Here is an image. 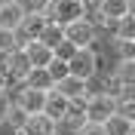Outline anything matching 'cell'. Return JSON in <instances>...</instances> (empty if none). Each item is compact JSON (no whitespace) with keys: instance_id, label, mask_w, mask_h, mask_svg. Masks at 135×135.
<instances>
[{"instance_id":"cell-1","label":"cell","mask_w":135,"mask_h":135,"mask_svg":"<svg viewBox=\"0 0 135 135\" xmlns=\"http://www.w3.org/2000/svg\"><path fill=\"white\" fill-rule=\"evenodd\" d=\"M46 22H49V16H46L43 9H28L25 18H22V25L16 28V46L25 49L28 40H37L43 34V28H46Z\"/></svg>"},{"instance_id":"cell-2","label":"cell","mask_w":135,"mask_h":135,"mask_svg":"<svg viewBox=\"0 0 135 135\" xmlns=\"http://www.w3.org/2000/svg\"><path fill=\"white\" fill-rule=\"evenodd\" d=\"M65 37L74 43L77 49H83V46H92L98 40V28L83 16V18H77V22H71V25H65Z\"/></svg>"},{"instance_id":"cell-3","label":"cell","mask_w":135,"mask_h":135,"mask_svg":"<svg viewBox=\"0 0 135 135\" xmlns=\"http://www.w3.org/2000/svg\"><path fill=\"white\" fill-rule=\"evenodd\" d=\"M31 59H28V52L25 49H9V55H6V65H3V74H6V80L9 83H25V77L31 74Z\"/></svg>"},{"instance_id":"cell-4","label":"cell","mask_w":135,"mask_h":135,"mask_svg":"<svg viewBox=\"0 0 135 135\" xmlns=\"http://www.w3.org/2000/svg\"><path fill=\"white\" fill-rule=\"evenodd\" d=\"M46 16L52 22H59V25H71V22L86 16V9H83L80 0H52V6L46 9Z\"/></svg>"},{"instance_id":"cell-5","label":"cell","mask_w":135,"mask_h":135,"mask_svg":"<svg viewBox=\"0 0 135 135\" xmlns=\"http://www.w3.org/2000/svg\"><path fill=\"white\" fill-rule=\"evenodd\" d=\"M110 114H117V98L108 92H95L89 95V108H86V120L89 123H104Z\"/></svg>"},{"instance_id":"cell-6","label":"cell","mask_w":135,"mask_h":135,"mask_svg":"<svg viewBox=\"0 0 135 135\" xmlns=\"http://www.w3.org/2000/svg\"><path fill=\"white\" fill-rule=\"evenodd\" d=\"M68 65H71V74H77V77H83V80H89V77L98 71L95 49H92V46H83V49H77V52H74V59L68 61Z\"/></svg>"},{"instance_id":"cell-7","label":"cell","mask_w":135,"mask_h":135,"mask_svg":"<svg viewBox=\"0 0 135 135\" xmlns=\"http://www.w3.org/2000/svg\"><path fill=\"white\" fill-rule=\"evenodd\" d=\"M68 108H71V98H68L65 92H61L59 86L46 89V104H43V114H49V117L55 120V123H59V120L68 114Z\"/></svg>"},{"instance_id":"cell-8","label":"cell","mask_w":135,"mask_h":135,"mask_svg":"<svg viewBox=\"0 0 135 135\" xmlns=\"http://www.w3.org/2000/svg\"><path fill=\"white\" fill-rule=\"evenodd\" d=\"M25 12H28V6L22 3V0H9V3H3V6H0V28H12V31H16V28L22 25Z\"/></svg>"},{"instance_id":"cell-9","label":"cell","mask_w":135,"mask_h":135,"mask_svg":"<svg viewBox=\"0 0 135 135\" xmlns=\"http://www.w3.org/2000/svg\"><path fill=\"white\" fill-rule=\"evenodd\" d=\"M25 52H28V59H31L34 68H46L52 59H55V49L46 46L43 40H28V43H25Z\"/></svg>"},{"instance_id":"cell-10","label":"cell","mask_w":135,"mask_h":135,"mask_svg":"<svg viewBox=\"0 0 135 135\" xmlns=\"http://www.w3.org/2000/svg\"><path fill=\"white\" fill-rule=\"evenodd\" d=\"M25 132H31V135H52V132H59V123H55L49 114H43V110H40V114H31Z\"/></svg>"},{"instance_id":"cell-11","label":"cell","mask_w":135,"mask_h":135,"mask_svg":"<svg viewBox=\"0 0 135 135\" xmlns=\"http://www.w3.org/2000/svg\"><path fill=\"white\" fill-rule=\"evenodd\" d=\"M18 104H22L28 114H40L43 104H46V89H34V86L25 83V92H22V98H18Z\"/></svg>"},{"instance_id":"cell-12","label":"cell","mask_w":135,"mask_h":135,"mask_svg":"<svg viewBox=\"0 0 135 135\" xmlns=\"http://www.w3.org/2000/svg\"><path fill=\"white\" fill-rule=\"evenodd\" d=\"M25 83L34 86V89H52V86H55V80H52L49 68H31V74L25 77Z\"/></svg>"},{"instance_id":"cell-13","label":"cell","mask_w":135,"mask_h":135,"mask_svg":"<svg viewBox=\"0 0 135 135\" xmlns=\"http://www.w3.org/2000/svg\"><path fill=\"white\" fill-rule=\"evenodd\" d=\"M114 74L120 77V83L126 89H135V59H120L117 68H114Z\"/></svg>"},{"instance_id":"cell-14","label":"cell","mask_w":135,"mask_h":135,"mask_svg":"<svg viewBox=\"0 0 135 135\" xmlns=\"http://www.w3.org/2000/svg\"><path fill=\"white\" fill-rule=\"evenodd\" d=\"M37 40H43L46 46H52V49H55V46L65 40V25H59V22H52V18H49V22H46V28H43V34L37 37Z\"/></svg>"},{"instance_id":"cell-15","label":"cell","mask_w":135,"mask_h":135,"mask_svg":"<svg viewBox=\"0 0 135 135\" xmlns=\"http://www.w3.org/2000/svg\"><path fill=\"white\" fill-rule=\"evenodd\" d=\"M55 86H59L68 98H74V95H83V92H86V80H83V77H77V74H68L65 80H59Z\"/></svg>"},{"instance_id":"cell-16","label":"cell","mask_w":135,"mask_h":135,"mask_svg":"<svg viewBox=\"0 0 135 135\" xmlns=\"http://www.w3.org/2000/svg\"><path fill=\"white\" fill-rule=\"evenodd\" d=\"M132 120H126L123 114H110L108 120H104V129H108V135H129L132 132Z\"/></svg>"},{"instance_id":"cell-17","label":"cell","mask_w":135,"mask_h":135,"mask_svg":"<svg viewBox=\"0 0 135 135\" xmlns=\"http://www.w3.org/2000/svg\"><path fill=\"white\" fill-rule=\"evenodd\" d=\"M28 120H31V114H28L22 104H12L9 114H6V126L16 132V129H25V126H28Z\"/></svg>"},{"instance_id":"cell-18","label":"cell","mask_w":135,"mask_h":135,"mask_svg":"<svg viewBox=\"0 0 135 135\" xmlns=\"http://www.w3.org/2000/svg\"><path fill=\"white\" fill-rule=\"evenodd\" d=\"M101 16H108V18L129 16V0H104V3H101Z\"/></svg>"},{"instance_id":"cell-19","label":"cell","mask_w":135,"mask_h":135,"mask_svg":"<svg viewBox=\"0 0 135 135\" xmlns=\"http://www.w3.org/2000/svg\"><path fill=\"white\" fill-rule=\"evenodd\" d=\"M117 114H123L126 120H132V123H135V92H129V89H126V92L117 98Z\"/></svg>"},{"instance_id":"cell-20","label":"cell","mask_w":135,"mask_h":135,"mask_svg":"<svg viewBox=\"0 0 135 135\" xmlns=\"http://www.w3.org/2000/svg\"><path fill=\"white\" fill-rule=\"evenodd\" d=\"M46 68H49V74H52V80H55V83H59V80H65V77L71 74V65H68L65 59H59V55H55Z\"/></svg>"},{"instance_id":"cell-21","label":"cell","mask_w":135,"mask_h":135,"mask_svg":"<svg viewBox=\"0 0 135 135\" xmlns=\"http://www.w3.org/2000/svg\"><path fill=\"white\" fill-rule=\"evenodd\" d=\"M117 37H129V40H135V12H129V16H123V18H120Z\"/></svg>"},{"instance_id":"cell-22","label":"cell","mask_w":135,"mask_h":135,"mask_svg":"<svg viewBox=\"0 0 135 135\" xmlns=\"http://www.w3.org/2000/svg\"><path fill=\"white\" fill-rule=\"evenodd\" d=\"M16 49V31L12 28H0V52Z\"/></svg>"},{"instance_id":"cell-23","label":"cell","mask_w":135,"mask_h":135,"mask_svg":"<svg viewBox=\"0 0 135 135\" xmlns=\"http://www.w3.org/2000/svg\"><path fill=\"white\" fill-rule=\"evenodd\" d=\"M74 52H77V46L68 40V37L59 43V46H55V55H59V59H65V61H71V59H74Z\"/></svg>"},{"instance_id":"cell-24","label":"cell","mask_w":135,"mask_h":135,"mask_svg":"<svg viewBox=\"0 0 135 135\" xmlns=\"http://www.w3.org/2000/svg\"><path fill=\"white\" fill-rule=\"evenodd\" d=\"M80 135H108V129H104V123H86Z\"/></svg>"},{"instance_id":"cell-25","label":"cell","mask_w":135,"mask_h":135,"mask_svg":"<svg viewBox=\"0 0 135 135\" xmlns=\"http://www.w3.org/2000/svg\"><path fill=\"white\" fill-rule=\"evenodd\" d=\"M9 108H12V101L6 98V92H0V123H6V114H9Z\"/></svg>"},{"instance_id":"cell-26","label":"cell","mask_w":135,"mask_h":135,"mask_svg":"<svg viewBox=\"0 0 135 135\" xmlns=\"http://www.w3.org/2000/svg\"><path fill=\"white\" fill-rule=\"evenodd\" d=\"M25 6L28 9H43V12H46V9L52 6V0H25Z\"/></svg>"},{"instance_id":"cell-27","label":"cell","mask_w":135,"mask_h":135,"mask_svg":"<svg viewBox=\"0 0 135 135\" xmlns=\"http://www.w3.org/2000/svg\"><path fill=\"white\" fill-rule=\"evenodd\" d=\"M80 3H83L86 12H101V3H104V0H80Z\"/></svg>"},{"instance_id":"cell-28","label":"cell","mask_w":135,"mask_h":135,"mask_svg":"<svg viewBox=\"0 0 135 135\" xmlns=\"http://www.w3.org/2000/svg\"><path fill=\"white\" fill-rule=\"evenodd\" d=\"M6 86H9V80H6V74H3V68H0V92H3Z\"/></svg>"},{"instance_id":"cell-29","label":"cell","mask_w":135,"mask_h":135,"mask_svg":"<svg viewBox=\"0 0 135 135\" xmlns=\"http://www.w3.org/2000/svg\"><path fill=\"white\" fill-rule=\"evenodd\" d=\"M12 135H31V132H25V129H16V132H12Z\"/></svg>"},{"instance_id":"cell-30","label":"cell","mask_w":135,"mask_h":135,"mask_svg":"<svg viewBox=\"0 0 135 135\" xmlns=\"http://www.w3.org/2000/svg\"><path fill=\"white\" fill-rule=\"evenodd\" d=\"M129 12H135V0H129Z\"/></svg>"},{"instance_id":"cell-31","label":"cell","mask_w":135,"mask_h":135,"mask_svg":"<svg viewBox=\"0 0 135 135\" xmlns=\"http://www.w3.org/2000/svg\"><path fill=\"white\" fill-rule=\"evenodd\" d=\"M3 3H9V0H0V6H3Z\"/></svg>"},{"instance_id":"cell-32","label":"cell","mask_w":135,"mask_h":135,"mask_svg":"<svg viewBox=\"0 0 135 135\" xmlns=\"http://www.w3.org/2000/svg\"><path fill=\"white\" fill-rule=\"evenodd\" d=\"M129 135H135V126H132V132H129Z\"/></svg>"},{"instance_id":"cell-33","label":"cell","mask_w":135,"mask_h":135,"mask_svg":"<svg viewBox=\"0 0 135 135\" xmlns=\"http://www.w3.org/2000/svg\"><path fill=\"white\" fill-rule=\"evenodd\" d=\"M52 135H61V132H52Z\"/></svg>"}]
</instances>
